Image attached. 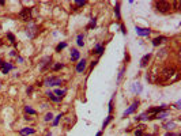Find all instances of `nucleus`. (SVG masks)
I'll list each match as a JSON object with an SVG mask.
<instances>
[{
	"label": "nucleus",
	"mask_w": 181,
	"mask_h": 136,
	"mask_svg": "<svg viewBox=\"0 0 181 136\" xmlns=\"http://www.w3.org/2000/svg\"><path fill=\"white\" fill-rule=\"evenodd\" d=\"M22 136H26V135H33L34 133V129L33 128H23V129H21V132H19Z\"/></svg>",
	"instance_id": "8"
},
{
	"label": "nucleus",
	"mask_w": 181,
	"mask_h": 136,
	"mask_svg": "<svg viewBox=\"0 0 181 136\" xmlns=\"http://www.w3.org/2000/svg\"><path fill=\"white\" fill-rule=\"evenodd\" d=\"M27 34H29V37H30V38H33L34 35L37 34V27H35V26L33 25V26L30 27V29H27Z\"/></svg>",
	"instance_id": "13"
},
{
	"label": "nucleus",
	"mask_w": 181,
	"mask_h": 136,
	"mask_svg": "<svg viewBox=\"0 0 181 136\" xmlns=\"http://www.w3.org/2000/svg\"><path fill=\"white\" fill-rule=\"evenodd\" d=\"M60 118H61V114H59L56 118H54V123H53V125H57L59 124V121H60Z\"/></svg>",
	"instance_id": "25"
},
{
	"label": "nucleus",
	"mask_w": 181,
	"mask_h": 136,
	"mask_svg": "<svg viewBox=\"0 0 181 136\" xmlns=\"http://www.w3.org/2000/svg\"><path fill=\"white\" fill-rule=\"evenodd\" d=\"M60 83H61V79L59 78H48L45 80L46 86H56V85H60Z\"/></svg>",
	"instance_id": "4"
},
{
	"label": "nucleus",
	"mask_w": 181,
	"mask_h": 136,
	"mask_svg": "<svg viewBox=\"0 0 181 136\" xmlns=\"http://www.w3.org/2000/svg\"><path fill=\"white\" fill-rule=\"evenodd\" d=\"M155 8H157V11H159V12H168L172 7L168 2H157L155 3Z\"/></svg>",
	"instance_id": "1"
},
{
	"label": "nucleus",
	"mask_w": 181,
	"mask_h": 136,
	"mask_svg": "<svg viewBox=\"0 0 181 136\" xmlns=\"http://www.w3.org/2000/svg\"><path fill=\"white\" fill-rule=\"evenodd\" d=\"M0 67L3 68V74H8V71L12 70V65H11V64H7L4 61H0Z\"/></svg>",
	"instance_id": "7"
},
{
	"label": "nucleus",
	"mask_w": 181,
	"mask_h": 136,
	"mask_svg": "<svg viewBox=\"0 0 181 136\" xmlns=\"http://www.w3.org/2000/svg\"><path fill=\"white\" fill-rule=\"evenodd\" d=\"M95 23H97V22H95V19H91V23H90V25L87 26V29H93V27L95 26Z\"/></svg>",
	"instance_id": "23"
},
{
	"label": "nucleus",
	"mask_w": 181,
	"mask_h": 136,
	"mask_svg": "<svg viewBox=\"0 0 181 136\" xmlns=\"http://www.w3.org/2000/svg\"><path fill=\"white\" fill-rule=\"evenodd\" d=\"M166 37H157V38H154V39H152V45H154V46H158L159 45V44H162L163 41H166Z\"/></svg>",
	"instance_id": "9"
},
{
	"label": "nucleus",
	"mask_w": 181,
	"mask_h": 136,
	"mask_svg": "<svg viewBox=\"0 0 181 136\" xmlns=\"http://www.w3.org/2000/svg\"><path fill=\"white\" fill-rule=\"evenodd\" d=\"M173 127H174V124H173V123H170V124H166V125H165V128H166V129H172Z\"/></svg>",
	"instance_id": "27"
},
{
	"label": "nucleus",
	"mask_w": 181,
	"mask_h": 136,
	"mask_svg": "<svg viewBox=\"0 0 181 136\" xmlns=\"http://www.w3.org/2000/svg\"><path fill=\"white\" fill-rule=\"evenodd\" d=\"M65 46H67V44H65V42H60V44H59V45L56 46V52H60L61 49H64Z\"/></svg>",
	"instance_id": "16"
},
{
	"label": "nucleus",
	"mask_w": 181,
	"mask_h": 136,
	"mask_svg": "<svg viewBox=\"0 0 181 136\" xmlns=\"http://www.w3.org/2000/svg\"><path fill=\"white\" fill-rule=\"evenodd\" d=\"M85 70H86V60L83 59V60H80V61L76 64V72L78 74H82Z\"/></svg>",
	"instance_id": "5"
},
{
	"label": "nucleus",
	"mask_w": 181,
	"mask_h": 136,
	"mask_svg": "<svg viewBox=\"0 0 181 136\" xmlns=\"http://www.w3.org/2000/svg\"><path fill=\"white\" fill-rule=\"evenodd\" d=\"M7 37L10 38V41H11V42H15V37H14V35L11 34V33H10V34H7Z\"/></svg>",
	"instance_id": "26"
},
{
	"label": "nucleus",
	"mask_w": 181,
	"mask_h": 136,
	"mask_svg": "<svg viewBox=\"0 0 181 136\" xmlns=\"http://www.w3.org/2000/svg\"><path fill=\"white\" fill-rule=\"evenodd\" d=\"M137 106H139V102H137V101H135V102L132 103V106L129 107V109H127V110L124 112V116H127V114H129V113H132V112L135 110V109H136Z\"/></svg>",
	"instance_id": "10"
},
{
	"label": "nucleus",
	"mask_w": 181,
	"mask_h": 136,
	"mask_svg": "<svg viewBox=\"0 0 181 136\" xmlns=\"http://www.w3.org/2000/svg\"><path fill=\"white\" fill-rule=\"evenodd\" d=\"M168 114H169L168 112H163V113H158V114L155 116V117H157V118H165V117H166Z\"/></svg>",
	"instance_id": "19"
},
{
	"label": "nucleus",
	"mask_w": 181,
	"mask_h": 136,
	"mask_svg": "<svg viewBox=\"0 0 181 136\" xmlns=\"http://www.w3.org/2000/svg\"><path fill=\"white\" fill-rule=\"evenodd\" d=\"M19 17H21L22 21L29 22L30 19H31V10L30 8H23L21 12H19Z\"/></svg>",
	"instance_id": "2"
},
{
	"label": "nucleus",
	"mask_w": 181,
	"mask_h": 136,
	"mask_svg": "<svg viewBox=\"0 0 181 136\" xmlns=\"http://www.w3.org/2000/svg\"><path fill=\"white\" fill-rule=\"evenodd\" d=\"M110 120H112V116H109V117H108V120H106V121L104 123V128H105L106 125H108V124H109V121H110Z\"/></svg>",
	"instance_id": "28"
},
{
	"label": "nucleus",
	"mask_w": 181,
	"mask_h": 136,
	"mask_svg": "<svg viewBox=\"0 0 181 136\" xmlns=\"http://www.w3.org/2000/svg\"><path fill=\"white\" fill-rule=\"evenodd\" d=\"M86 4V2L83 0V2H76V6H85Z\"/></svg>",
	"instance_id": "30"
},
{
	"label": "nucleus",
	"mask_w": 181,
	"mask_h": 136,
	"mask_svg": "<svg viewBox=\"0 0 181 136\" xmlns=\"http://www.w3.org/2000/svg\"><path fill=\"white\" fill-rule=\"evenodd\" d=\"M174 74H176L174 68H165V70L162 71V78L165 79V80H168V79H170Z\"/></svg>",
	"instance_id": "3"
},
{
	"label": "nucleus",
	"mask_w": 181,
	"mask_h": 136,
	"mask_svg": "<svg viewBox=\"0 0 181 136\" xmlns=\"http://www.w3.org/2000/svg\"><path fill=\"white\" fill-rule=\"evenodd\" d=\"M115 14L117 15V18L120 19V4H119V3H117L116 7H115Z\"/></svg>",
	"instance_id": "18"
},
{
	"label": "nucleus",
	"mask_w": 181,
	"mask_h": 136,
	"mask_svg": "<svg viewBox=\"0 0 181 136\" xmlns=\"http://www.w3.org/2000/svg\"><path fill=\"white\" fill-rule=\"evenodd\" d=\"M101 135H102V133H101V132H98V133H97L95 136H101Z\"/></svg>",
	"instance_id": "31"
},
{
	"label": "nucleus",
	"mask_w": 181,
	"mask_h": 136,
	"mask_svg": "<svg viewBox=\"0 0 181 136\" xmlns=\"http://www.w3.org/2000/svg\"><path fill=\"white\" fill-rule=\"evenodd\" d=\"M79 57H80V53H79L76 49H72V50H71V60H72V61L79 60Z\"/></svg>",
	"instance_id": "11"
},
{
	"label": "nucleus",
	"mask_w": 181,
	"mask_h": 136,
	"mask_svg": "<svg viewBox=\"0 0 181 136\" xmlns=\"http://www.w3.org/2000/svg\"><path fill=\"white\" fill-rule=\"evenodd\" d=\"M78 45H79V46H83V45H85L83 35H82V34H79V35H78Z\"/></svg>",
	"instance_id": "15"
},
{
	"label": "nucleus",
	"mask_w": 181,
	"mask_h": 136,
	"mask_svg": "<svg viewBox=\"0 0 181 136\" xmlns=\"http://www.w3.org/2000/svg\"><path fill=\"white\" fill-rule=\"evenodd\" d=\"M48 97H49L50 99H53L54 102H59V101H60V98H59V97H54V95L50 94V93H48Z\"/></svg>",
	"instance_id": "20"
},
{
	"label": "nucleus",
	"mask_w": 181,
	"mask_h": 136,
	"mask_svg": "<svg viewBox=\"0 0 181 136\" xmlns=\"http://www.w3.org/2000/svg\"><path fill=\"white\" fill-rule=\"evenodd\" d=\"M135 136H142V129H136L135 131Z\"/></svg>",
	"instance_id": "29"
},
{
	"label": "nucleus",
	"mask_w": 181,
	"mask_h": 136,
	"mask_svg": "<svg viewBox=\"0 0 181 136\" xmlns=\"http://www.w3.org/2000/svg\"><path fill=\"white\" fill-rule=\"evenodd\" d=\"M94 52H95L97 55H102V52H104V48H102L101 45H97V46H95V50H94Z\"/></svg>",
	"instance_id": "17"
},
{
	"label": "nucleus",
	"mask_w": 181,
	"mask_h": 136,
	"mask_svg": "<svg viewBox=\"0 0 181 136\" xmlns=\"http://www.w3.org/2000/svg\"><path fill=\"white\" fill-rule=\"evenodd\" d=\"M60 68H63V64L61 63H59V64H54L53 65V71H59Z\"/></svg>",
	"instance_id": "22"
},
{
	"label": "nucleus",
	"mask_w": 181,
	"mask_h": 136,
	"mask_svg": "<svg viewBox=\"0 0 181 136\" xmlns=\"http://www.w3.org/2000/svg\"><path fill=\"white\" fill-rule=\"evenodd\" d=\"M150 57H151L150 55L143 56V57H142V60H140V65H142V67H146L147 64H148V61H150Z\"/></svg>",
	"instance_id": "12"
},
{
	"label": "nucleus",
	"mask_w": 181,
	"mask_h": 136,
	"mask_svg": "<svg viewBox=\"0 0 181 136\" xmlns=\"http://www.w3.org/2000/svg\"><path fill=\"white\" fill-rule=\"evenodd\" d=\"M136 34L137 35H142V37H146V35L150 34V30L148 29H143V27H136Z\"/></svg>",
	"instance_id": "6"
},
{
	"label": "nucleus",
	"mask_w": 181,
	"mask_h": 136,
	"mask_svg": "<svg viewBox=\"0 0 181 136\" xmlns=\"http://www.w3.org/2000/svg\"><path fill=\"white\" fill-rule=\"evenodd\" d=\"M54 94H57L59 98L61 99L63 97H64V94H65V90H59V89H57V90H54Z\"/></svg>",
	"instance_id": "14"
},
{
	"label": "nucleus",
	"mask_w": 181,
	"mask_h": 136,
	"mask_svg": "<svg viewBox=\"0 0 181 136\" xmlns=\"http://www.w3.org/2000/svg\"><path fill=\"white\" fill-rule=\"evenodd\" d=\"M142 136H150V135H142Z\"/></svg>",
	"instance_id": "32"
},
{
	"label": "nucleus",
	"mask_w": 181,
	"mask_h": 136,
	"mask_svg": "<svg viewBox=\"0 0 181 136\" xmlns=\"http://www.w3.org/2000/svg\"><path fill=\"white\" fill-rule=\"evenodd\" d=\"M25 110H26V113L35 114V110H34V109H31V107H29V106H26V107H25Z\"/></svg>",
	"instance_id": "21"
},
{
	"label": "nucleus",
	"mask_w": 181,
	"mask_h": 136,
	"mask_svg": "<svg viewBox=\"0 0 181 136\" xmlns=\"http://www.w3.org/2000/svg\"><path fill=\"white\" fill-rule=\"evenodd\" d=\"M52 117H53L52 113H46V116H45V121H49V120H52Z\"/></svg>",
	"instance_id": "24"
}]
</instances>
